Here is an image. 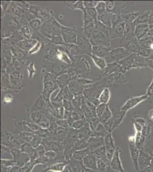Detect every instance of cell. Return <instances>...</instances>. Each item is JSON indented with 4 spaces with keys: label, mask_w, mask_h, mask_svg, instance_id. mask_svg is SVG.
Masks as SVG:
<instances>
[{
    "label": "cell",
    "mask_w": 153,
    "mask_h": 172,
    "mask_svg": "<svg viewBox=\"0 0 153 172\" xmlns=\"http://www.w3.org/2000/svg\"><path fill=\"white\" fill-rule=\"evenodd\" d=\"M90 41L93 45H101L109 46V43L107 37L101 31L94 28L92 36L90 39Z\"/></svg>",
    "instance_id": "cell-1"
},
{
    "label": "cell",
    "mask_w": 153,
    "mask_h": 172,
    "mask_svg": "<svg viewBox=\"0 0 153 172\" xmlns=\"http://www.w3.org/2000/svg\"><path fill=\"white\" fill-rule=\"evenodd\" d=\"M104 145L106 149V157L110 162L116 149L112 133H108L104 137Z\"/></svg>",
    "instance_id": "cell-2"
},
{
    "label": "cell",
    "mask_w": 153,
    "mask_h": 172,
    "mask_svg": "<svg viewBox=\"0 0 153 172\" xmlns=\"http://www.w3.org/2000/svg\"><path fill=\"white\" fill-rule=\"evenodd\" d=\"M121 152V149L119 147H117L114 155L110 161V166L111 169L114 171L125 172V170L123 168L122 161L120 158Z\"/></svg>",
    "instance_id": "cell-3"
},
{
    "label": "cell",
    "mask_w": 153,
    "mask_h": 172,
    "mask_svg": "<svg viewBox=\"0 0 153 172\" xmlns=\"http://www.w3.org/2000/svg\"><path fill=\"white\" fill-rule=\"evenodd\" d=\"M148 97H149L147 95H144L140 97H132L131 99L127 100V101L125 102V103L120 108L119 110L127 111L131 109L134 108L138 104H140V102L144 101V100L147 99Z\"/></svg>",
    "instance_id": "cell-4"
},
{
    "label": "cell",
    "mask_w": 153,
    "mask_h": 172,
    "mask_svg": "<svg viewBox=\"0 0 153 172\" xmlns=\"http://www.w3.org/2000/svg\"><path fill=\"white\" fill-rule=\"evenodd\" d=\"M153 158L150 155L146 153L144 151L140 150L138 158V167L142 170L150 165Z\"/></svg>",
    "instance_id": "cell-5"
},
{
    "label": "cell",
    "mask_w": 153,
    "mask_h": 172,
    "mask_svg": "<svg viewBox=\"0 0 153 172\" xmlns=\"http://www.w3.org/2000/svg\"><path fill=\"white\" fill-rule=\"evenodd\" d=\"M130 155L134 165V168L137 172L139 170L138 167V158L140 150L136 146L134 143H130L129 145Z\"/></svg>",
    "instance_id": "cell-6"
},
{
    "label": "cell",
    "mask_w": 153,
    "mask_h": 172,
    "mask_svg": "<svg viewBox=\"0 0 153 172\" xmlns=\"http://www.w3.org/2000/svg\"><path fill=\"white\" fill-rule=\"evenodd\" d=\"M82 162L83 166L86 169H90L93 171L97 170V159L92 152L83 159Z\"/></svg>",
    "instance_id": "cell-7"
},
{
    "label": "cell",
    "mask_w": 153,
    "mask_h": 172,
    "mask_svg": "<svg viewBox=\"0 0 153 172\" xmlns=\"http://www.w3.org/2000/svg\"><path fill=\"white\" fill-rule=\"evenodd\" d=\"M69 162L64 161V162H58L53 163L52 165H48L41 172H48L52 171L53 172H62L65 168L66 166L68 165Z\"/></svg>",
    "instance_id": "cell-8"
},
{
    "label": "cell",
    "mask_w": 153,
    "mask_h": 172,
    "mask_svg": "<svg viewBox=\"0 0 153 172\" xmlns=\"http://www.w3.org/2000/svg\"><path fill=\"white\" fill-rule=\"evenodd\" d=\"M92 53L94 55L104 59L107 57V55L109 54L110 52L109 49L104 46L93 45Z\"/></svg>",
    "instance_id": "cell-9"
},
{
    "label": "cell",
    "mask_w": 153,
    "mask_h": 172,
    "mask_svg": "<svg viewBox=\"0 0 153 172\" xmlns=\"http://www.w3.org/2000/svg\"><path fill=\"white\" fill-rule=\"evenodd\" d=\"M77 45L79 48L84 49L88 52H92V46L91 43L85 36H79L77 37Z\"/></svg>",
    "instance_id": "cell-10"
},
{
    "label": "cell",
    "mask_w": 153,
    "mask_h": 172,
    "mask_svg": "<svg viewBox=\"0 0 153 172\" xmlns=\"http://www.w3.org/2000/svg\"><path fill=\"white\" fill-rule=\"evenodd\" d=\"M63 40L64 42L67 44H75L77 43V36L74 32L73 30L70 31H65L62 33Z\"/></svg>",
    "instance_id": "cell-11"
},
{
    "label": "cell",
    "mask_w": 153,
    "mask_h": 172,
    "mask_svg": "<svg viewBox=\"0 0 153 172\" xmlns=\"http://www.w3.org/2000/svg\"><path fill=\"white\" fill-rule=\"evenodd\" d=\"M92 153L96 157L97 159L102 160L106 162V163H110L109 161L107 159L106 155V149H105V145L101 146L97 148L96 149L92 151Z\"/></svg>",
    "instance_id": "cell-12"
},
{
    "label": "cell",
    "mask_w": 153,
    "mask_h": 172,
    "mask_svg": "<svg viewBox=\"0 0 153 172\" xmlns=\"http://www.w3.org/2000/svg\"><path fill=\"white\" fill-rule=\"evenodd\" d=\"M90 153H91V150L89 148L84 149L82 150H75L72 155V159H74L76 161H82L83 159Z\"/></svg>",
    "instance_id": "cell-13"
},
{
    "label": "cell",
    "mask_w": 153,
    "mask_h": 172,
    "mask_svg": "<svg viewBox=\"0 0 153 172\" xmlns=\"http://www.w3.org/2000/svg\"><path fill=\"white\" fill-rule=\"evenodd\" d=\"M68 87L70 93L75 96H79L83 93V88L76 82L71 81L68 85Z\"/></svg>",
    "instance_id": "cell-14"
},
{
    "label": "cell",
    "mask_w": 153,
    "mask_h": 172,
    "mask_svg": "<svg viewBox=\"0 0 153 172\" xmlns=\"http://www.w3.org/2000/svg\"><path fill=\"white\" fill-rule=\"evenodd\" d=\"M127 111H126L120 110L118 113H116L113 117V129L114 130L115 128H117L118 126L122 122L123 119H124L125 115L126 114Z\"/></svg>",
    "instance_id": "cell-15"
},
{
    "label": "cell",
    "mask_w": 153,
    "mask_h": 172,
    "mask_svg": "<svg viewBox=\"0 0 153 172\" xmlns=\"http://www.w3.org/2000/svg\"><path fill=\"white\" fill-rule=\"evenodd\" d=\"M90 57H92V60L94 62V63L96 64L98 68L100 69L103 70L105 69L107 66V63L104 59L101 57H98L96 55H94L93 54H88Z\"/></svg>",
    "instance_id": "cell-16"
},
{
    "label": "cell",
    "mask_w": 153,
    "mask_h": 172,
    "mask_svg": "<svg viewBox=\"0 0 153 172\" xmlns=\"http://www.w3.org/2000/svg\"><path fill=\"white\" fill-rule=\"evenodd\" d=\"M38 43V41L36 40H22L20 43V47L24 50H31L35 44Z\"/></svg>",
    "instance_id": "cell-17"
},
{
    "label": "cell",
    "mask_w": 153,
    "mask_h": 172,
    "mask_svg": "<svg viewBox=\"0 0 153 172\" xmlns=\"http://www.w3.org/2000/svg\"><path fill=\"white\" fill-rule=\"evenodd\" d=\"M110 96L111 93L109 89L108 88H105L102 91L99 96L98 99L101 103L107 105L109 101Z\"/></svg>",
    "instance_id": "cell-18"
},
{
    "label": "cell",
    "mask_w": 153,
    "mask_h": 172,
    "mask_svg": "<svg viewBox=\"0 0 153 172\" xmlns=\"http://www.w3.org/2000/svg\"><path fill=\"white\" fill-rule=\"evenodd\" d=\"M111 13L107 12H106L105 13L102 14L101 15H98L97 20H98L99 21H100L107 26L111 27Z\"/></svg>",
    "instance_id": "cell-19"
},
{
    "label": "cell",
    "mask_w": 153,
    "mask_h": 172,
    "mask_svg": "<svg viewBox=\"0 0 153 172\" xmlns=\"http://www.w3.org/2000/svg\"><path fill=\"white\" fill-rule=\"evenodd\" d=\"M148 32V25L147 24H141L136 27L135 29V35L138 38H140L145 35Z\"/></svg>",
    "instance_id": "cell-20"
},
{
    "label": "cell",
    "mask_w": 153,
    "mask_h": 172,
    "mask_svg": "<svg viewBox=\"0 0 153 172\" xmlns=\"http://www.w3.org/2000/svg\"><path fill=\"white\" fill-rule=\"evenodd\" d=\"M56 56L62 62L66 63L67 64H70L71 63L70 57H69L67 53L61 50H57L56 52Z\"/></svg>",
    "instance_id": "cell-21"
},
{
    "label": "cell",
    "mask_w": 153,
    "mask_h": 172,
    "mask_svg": "<svg viewBox=\"0 0 153 172\" xmlns=\"http://www.w3.org/2000/svg\"><path fill=\"white\" fill-rule=\"evenodd\" d=\"M37 124L39 125V126L41 128L49 129L51 126V122L46 117V116L42 114L41 119L38 121Z\"/></svg>",
    "instance_id": "cell-22"
},
{
    "label": "cell",
    "mask_w": 153,
    "mask_h": 172,
    "mask_svg": "<svg viewBox=\"0 0 153 172\" xmlns=\"http://www.w3.org/2000/svg\"><path fill=\"white\" fill-rule=\"evenodd\" d=\"M112 117H113L112 113H111V110H110L109 107L107 105L105 113L103 114L102 116L101 117V118H100L98 120H99V121L101 124H104L106 122H107L109 119H111Z\"/></svg>",
    "instance_id": "cell-23"
},
{
    "label": "cell",
    "mask_w": 153,
    "mask_h": 172,
    "mask_svg": "<svg viewBox=\"0 0 153 172\" xmlns=\"http://www.w3.org/2000/svg\"><path fill=\"white\" fill-rule=\"evenodd\" d=\"M75 150H82L88 148V141L78 139L75 143Z\"/></svg>",
    "instance_id": "cell-24"
},
{
    "label": "cell",
    "mask_w": 153,
    "mask_h": 172,
    "mask_svg": "<svg viewBox=\"0 0 153 172\" xmlns=\"http://www.w3.org/2000/svg\"><path fill=\"white\" fill-rule=\"evenodd\" d=\"M96 9L98 15H101L106 12V4L104 1H99L96 6Z\"/></svg>",
    "instance_id": "cell-25"
},
{
    "label": "cell",
    "mask_w": 153,
    "mask_h": 172,
    "mask_svg": "<svg viewBox=\"0 0 153 172\" xmlns=\"http://www.w3.org/2000/svg\"><path fill=\"white\" fill-rule=\"evenodd\" d=\"M81 109L83 111L85 117L88 121L92 118L93 117H96L94 116V115L93 114L92 111L90 110V109L88 107V106L86 105V103L81 106Z\"/></svg>",
    "instance_id": "cell-26"
},
{
    "label": "cell",
    "mask_w": 153,
    "mask_h": 172,
    "mask_svg": "<svg viewBox=\"0 0 153 172\" xmlns=\"http://www.w3.org/2000/svg\"><path fill=\"white\" fill-rule=\"evenodd\" d=\"M108 163H106L105 161L97 159V172H107Z\"/></svg>",
    "instance_id": "cell-27"
},
{
    "label": "cell",
    "mask_w": 153,
    "mask_h": 172,
    "mask_svg": "<svg viewBox=\"0 0 153 172\" xmlns=\"http://www.w3.org/2000/svg\"><path fill=\"white\" fill-rule=\"evenodd\" d=\"M87 122H88V120L86 119H79L77 120H75L73 122L71 128H74L75 130H79L83 127Z\"/></svg>",
    "instance_id": "cell-28"
},
{
    "label": "cell",
    "mask_w": 153,
    "mask_h": 172,
    "mask_svg": "<svg viewBox=\"0 0 153 172\" xmlns=\"http://www.w3.org/2000/svg\"><path fill=\"white\" fill-rule=\"evenodd\" d=\"M41 117H42V114H40V113L37 110L33 111L29 116L31 122H33L34 123H36V124H37L38 122Z\"/></svg>",
    "instance_id": "cell-29"
},
{
    "label": "cell",
    "mask_w": 153,
    "mask_h": 172,
    "mask_svg": "<svg viewBox=\"0 0 153 172\" xmlns=\"http://www.w3.org/2000/svg\"><path fill=\"white\" fill-rule=\"evenodd\" d=\"M84 17H83V28L88 27L89 25H90V24H92V23L95 21V20H94L89 15H88V13L86 12V10L84 11L83 12Z\"/></svg>",
    "instance_id": "cell-30"
},
{
    "label": "cell",
    "mask_w": 153,
    "mask_h": 172,
    "mask_svg": "<svg viewBox=\"0 0 153 172\" xmlns=\"http://www.w3.org/2000/svg\"><path fill=\"white\" fill-rule=\"evenodd\" d=\"M125 23L122 22L119 25L115 27L114 35H115V36H119L120 35L125 34Z\"/></svg>",
    "instance_id": "cell-31"
},
{
    "label": "cell",
    "mask_w": 153,
    "mask_h": 172,
    "mask_svg": "<svg viewBox=\"0 0 153 172\" xmlns=\"http://www.w3.org/2000/svg\"><path fill=\"white\" fill-rule=\"evenodd\" d=\"M107 105L101 103L100 105L97 107L96 115L98 119L101 118V117L102 116L103 114L105 113V110L106 109Z\"/></svg>",
    "instance_id": "cell-32"
},
{
    "label": "cell",
    "mask_w": 153,
    "mask_h": 172,
    "mask_svg": "<svg viewBox=\"0 0 153 172\" xmlns=\"http://www.w3.org/2000/svg\"><path fill=\"white\" fill-rule=\"evenodd\" d=\"M21 32L22 35L27 39H30L32 36V30L30 27L27 25L22 27L21 29Z\"/></svg>",
    "instance_id": "cell-33"
},
{
    "label": "cell",
    "mask_w": 153,
    "mask_h": 172,
    "mask_svg": "<svg viewBox=\"0 0 153 172\" xmlns=\"http://www.w3.org/2000/svg\"><path fill=\"white\" fill-rule=\"evenodd\" d=\"M69 6L72 9H81L83 11V12L86 10L84 3L82 1H77L75 3H73L69 5Z\"/></svg>",
    "instance_id": "cell-34"
},
{
    "label": "cell",
    "mask_w": 153,
    "mask_h": 172,
    "mask_svg": "<svg viewBox=\"0 0 153 172\" xmlns=\"http://www.w3.org/2000/svg\"><path fill=\"white\" fill-rule=\"evenodd\" d=\"M35 137L34 134L32 132H22L21 134V137L23 140H24L25 141L27 142H31L33 138Z\"/></svg>",
    "instance_id": "cell-35"
},
{
    "label": "cell",
    "mask_w": 153,
    "mask_h": 172,
    "mask_svg": "<svg viewBox=\"0 0 153 172\" xmlns=\"http://www.w3.org/2000/svg\"><path fill=\"white\" fill-rule=\"evenodd\" d=\"M85 10H86V12L88 13V15H89L94 20L96 21L97 20L98 14H97L96 9L95 7L87 8V9H86Z\"/></svg>",
    "instance_id": "cell-36"
},
{
    "label": "cell",
    "mask_w": 153,
    "mask_h": 172,
    "mask_svg": "<svg viewBox=\"0 0 153 172\" xmlns=\"http://www.w3.org/2000/svg\"><path fill=\"white\" fill-rule=\"evenodd\" d=\"M113 117H112L111 119H109L107 122H106L105 124H104V126L105 127L106 130L108 133H112L113 131Z\"/></svg>",
    "instance_id": "cell-37"
},
{
    "label": "cell",
    "mask_w": 153,
    "mask_h": 172,
    "mask_svg": "<svg viewBox=\"0 0 153 172\" xmlns=\"http://www.w3.org/2000/svg\"><path fill=\"white\" fill-rule=\"evenodd\" d=\"M56 122L58 126L64 128H67L70 127L67 120L65 119H56Z\"/></svg>",
    "instance_id": "cell-38"
},
{
    "label": "cell",
    "mask_w": 153,
    "mask_h": 172,
    "mask_svg": "<svg viewBox=\"0 0 153 172\" xmlns=\"http://www.w3.org/2000/svg\"><path fill=\"white\" fill-rule=\"evenodd\" d=\"M27 71H28V75L29 78H32L34 75L36 73V70L35 67V64L33 63H31L27 67Z\"/></svg>",
    "instance_id": "cell-39"
},
{
    "label": "cell",
    "mask_w": 153,
    "mask_h": 172,
    "mask_svg": "<svg viewBox=\"0 0 153 172\" xmlns=\"http://www.w3.org/2000/svg\"><path fill=\"white\" fill-rule=\"evenodd\" d=\"M149 12H146L140 16H138V18L136 20L137 22H139L140 23H144L147 22L148 21V17H149Z\"/></svg>",
    "instance_id": "cell-40"
},
{
    "label": "cell",
    "mask_w": 153,
    "mask_h": 172,
    "mask_svg": "<svg viewBox=\"0 0 153 172\" xmlns=\"http://www.w3.org/2000/svg\"><path fill=\"white\" fill-rule=\"evenodd\" d=\"M27 124L29 127V128H30L31 131L32 132H34L35 133L38 132L40 129V127L39 125L36 123H34V122H27Z\"/></svg>",
    "instance_id": "cell-41"
},
{
    "label": "cell",
    "mask_w": 153,
    "mask_h": 172,
    "mask_svg": "<svg viewBox=\"0 0 153 172\" xmlns=\"http://www.w3.org/2000/svg\"><path fill=\"white\" fill-rule=\"evenodd\" d=\"M139 14V13H127V14H125V15H122L123 18L126 20H128V21H133L138 16V15Z\"/></svg>",
    "instance_id": "cell-42"
},
{
    "label": "cell",
    "mask_w": 153,
    "mask_h": 172,
    "mask_svg": "<svg viewBox=\"0 0 153 172\" xmlns=\"http://www.w3.org/2000/svg\"><path fill=\"white\" fill-rule=\"evenodd\" d=\"M35 150H36V152H37V154L38 155V157H43L45 155L46 151L45 149V148L43 146L39 145L38 147H37L35 149Z\"/></svg>",
    "instance_id": "cell-43"
},
{
    "label": "cell",
    "mask_w": 153,
    "mask_h": 172,
    "mask_svg": "<svg viewBox=\"0 0 153 172\" xmlns=\"http://www.w3.org/2000/svg\"><path fill=\"white\" fill-rule=\"evenodd\" d=\"M106 12L111 13L113 11L115 7V2L114 1H107L106 2Z\"/></svg>",
    "instance_id": "cell-44"
},
{
    "label": "cell",
    "mask_w": 153,
    "mask_h": 172,
    "mask_svg": "<svg viewBox=\"0 0 153 172\" xmlns=\"http://www.w3.org/2000/svg\"><path fill=\"white\" fill-rule=\"evenodd\" d=\"M41 24H42V21L39 19H34L31 20L30 22L31 27L33 29H37L39 28L40 26H41Z\"/></svg>",
    "instance_id": "cell-45"
},
{
    "label": "cell",
    "mask_w": 153,
    "mask_h": 172,
    "mask_svg": "<svg viewBox=\"0 0 153 172\" xmlns=\"http://www.w3.org/2000/svg\"><path fill=\"white\" fill-rule=\"evenodd\" d=\"M69 52L71 54H77L79 51L78 46L77 45H75V44H70L69 45Z\"/></svg>",
    "instance_id": "cell-46"
},
{
    "label": "cell",
    "mask_w": 153,
    "mask_h": 172,
    "mask_svg": "<svg viewBox=\"0 0 153 172\" xmlns=\"http://www.w3.org/2000/svg\"><path fill=\"white\" fill-rule=\"evenodd\" d=\"M41 44L39 42H38L31 49L29 53L31 55L37 53L41 49Z\"/></svg>",
    "instance_id": "cell-47"
},
{
    "label": "cell",
    "mask_w": 153,
    "mask_h": 172,
    "mask_svg": "<svg viewBox=\"0 0 153 172\" xmlns=\"http://www.w3.org/2000/svg\"><path fill=\"white\" fill-rule=\"evenodd\" d=\"M13 101V97L12 95L7 94L5 96V97L3 99V103L4 104H8L9 103H11Z\"/></svg>",
    "instance_id": "cell-48"
},
{
    "label": "cell",
    "mask_w": 153,
    "mask_h": 172,
    "mask_svg": "<svg viewBox=\"0 0 153 172\" xmlns=\"http://www.w3.org/2000/svg\"><path fill=\"white\" fill-rule=\"evenodd\" d=\"M136 122L137 123L140 124L142 127L147 124L146 121L144 118H137L136 119Z\"/></svg>",
    "instance_id": "cell-49"
},
{
    "label": "cell",
    "mask_w": 153,
    "mask_h": 172,
    "mask_svg": "<svg viewBox=\"0 0 153 172\" xmlns=\"http://www.w3.org/2000/svg\"><path fill=\"white\" fill-rule=\"evenodd\" d=\"M148 97L149 96H151L153 95V79L152 80V82L151 84L150 85V86L148 88V91H147V94H146Z\"/></svg>",
    "instance_id": "cell-50"
},
{
    "label": "cell",
    "mask_w": 153,
    "mask_h": 172,
    "mask_svg": "<svg viewBox=\"0 0 153 172\" xmlns=\"http://www.w3.org/2000/svg\"><path fill=\"white\" fill-rule=\"evenodd\" d=\"M9 4H10L9 1H2V9L4 11L7 9Z\"/></svg>",
    "instance_id": "cell-51"
},
{
    "label": "cell",
    "mask_w": 153,
    "mask_h": 172,
    "mask_svg": "<svg viewBox=\"0 0 153 172\" xmlns=\"http://www.w3.org/2000/svg\"><path fill=\"white\" fill-rule=\"evenodd\" d=\"M62 172H73V171L72 170V168L70 166V165L68 164L66 166L65 168Z\"/></svg>",
    "instance_id": "cell-52"
},
{
    "label": "cell",
    "mask_w": 153,
    "mask_h": 172,
    "mask_svg": "<svg viewBox=\"0 0 153 172\" xmlns=\"http://www.w3.org/2000/svg\"><path fill=\"white\" fill-rule=\"evenodd\" d=\"M148 117L150 120H153V110L149 111L148 113Z\"/></svg>",
    "instance_id": "cell-53"
},
{
    "label": "cell",
    "mask_w": 153,
    "mask_h": 172,
    "mask_svg": "<svg viewBox=\"0 0 153 172\" xmlns=\"http://www.w3.org/2000/svg\"><path fill=\"white\" fill-rule=\"evenodd\" d=\"M148 22L149 24H153V13L149 16Z\"/></svg>",
    "instance_id": "cell-54"
},
{
    "label": "cell",
    "mask_w": 153,
    "mask_h": 172,
    "mask_svg": "<svg viewBox=\"0 0 153 172\" xmlns=\"http://www.w3.org/2000/svg\"><path fill=\"white\" fill-rule=\"evenodd\" d=\"M150 155H151V156H152V157H153V154H152V153H151V154H150Z\"/></svg>",
    "instance_id": "cell-55"
},
{
    "label": "cell",
    "mask_w": 153,
    "mask_h": 172,
    "mask_svg": "<svg viewBox=\"0 0 153 172\" xmlns=\"http://www.w3.org/2000/svg\"><path fill=\"white\" fill-rule=\"evenodd\" d=\"M113 172H117V171H114V170H113Z\"/></svg>",
    "instance_id": "cell-56"
}]
</instances>
